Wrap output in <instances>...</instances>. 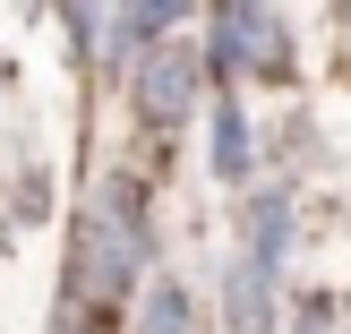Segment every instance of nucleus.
<instances>
[{"mask_svg":"<svg viewBox=\"0 0 351 334\" xmlns=\"http://www.w3.org/2000/svg\"><path fill=\"white\" fill-rule=\"evenodd\" d=\"M206 77H215V69H206L197 43H163V51L129 77V112L146 120L154 137H180L189 120H197V103H206Z\"/></svg>","mask_w":351,"mask_h":334,"instance_id":"7ed1b4c3","label":"nucleus"},{"mask_svg":"<svg viewBox=\"0 0 351 334\" xmlns=\"http://www.w3.org/2000/svg\"><path fill=\"white\" fill-rule=\"evenodd\" d=\"M291 334H335V300H326V291H300V309H291Z\"/></svg>","mask_w":351,"mask_h":334,"instance_id":"6e6552de","label":"nucleus"},{"mask_svg":"<svg viewBox=\"0 0 351 334\" xmlns=\"http://www.w3.org/2000/svg\"><path fill=\"white\" fill-rule=\"evenodd\" d=\"M51 334H120V318H60Z\"/></svg>","mask_w":351,"mask_h":334,"instance_id":"1a4fd4ad","label":"nucleus"},{"mask_svg":"<svg viewBox=\"0 0 351 334\" xmlns=\"http://www.w3.org/2000/svg\"><path fill=\"white\" fill-rule=\"evenodd\" d=\"M154 266V223H146V189L129 171L95 189L69 223V309H95V318H120V300L137 291V274Z\"/></svg>","mask_w":351,"mask_h":334,"instance_id":"f257e3e1","label":"nucleus"},{"mask_svg":"<svg viewBox=\"0 0 351 334\" xmlns=\"http://www.w3.org/2000/svg\"><path fill=\"white\" fill-rule=\"evenodd\" d=\"M137 334H197V300H189V283L154 274V283H146V309H137Z\"/></svg>","mask_w":351,"mask_h":334,"instance_id":"0eeeda50","label":"nucleus"},{"mask_svg":"<svg viewBox=\"0 0 351 334\" xmlns=\"http://www.w3.org/2000/svg\"><path fill=\"white\" fill-rule=\"evenodd\" d=\"M274 291H283V266L232 257L223 266V334H274Z\"/></svg>","mask_w":351,"mask_h":334,"instance_id":"20e7f679","label":"nucleus"},{"mask_svg":"<svg viewBox=\"0 0 351 334\" xmlns=\"http://www.w3.org/2000/svg\"><path fill=\"white\" fill-rule=\"evenodd\" d=\"M215 180H232V189L257 180V129L240 103H215Z\"/></svg>","mask_w":351,"mask_h":334,"instance_id":"423d86ee","label":"nucleus"},{"mask_svg":"<svg viewBox=\"0 0 351 334\" xmlns=\"http://www.w3.org/2000/svg\"><path fill=\"white\" fill-rule=\"evenodd\" d=\"M283 249H291V198L283 189H249V206H240V257L283 266Z\"/></svg>","mask_w":351,"mask_h":334,"instance_id":"39448f33","label":"nucleus"},{"mask_svg":"<svg viewBox=\"0 0 351 334\" xmlns=\"http://www.w3.org/2000/svg\"><path fill=\"white\" fill-rule=\"evenodd\" d=\"M206 69L215 77H266V86H283L291 77V26H283V9H215L206 17Z\"/></svg>","mask_w":351,"mask_h":334,"instance_id":"f03ea898","label":"nucleus"}]
</instances>
